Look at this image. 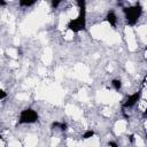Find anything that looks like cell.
Wrapping results in <instances>:
<instances>
[{"label": "cell", "mask_w": 147, "mask_h": 147, "mask_svg": "<svg viewBox=\"0 0 147 147\" xmlns=\"http://www.w3.org/2000/svg\"><path fill=\"white\" fill-rule=\"evenodd\" d=\"M60 3H61V1H60V0H57V1H55V0H53V1H52V7H54V8H56V7H57V6L60 5Z\"/></svg>", "instance_id": "8fae6325"}, {"label": "cell", "mask_w": 147, "mask_h": 147, "mask_svg": "<svg viewBox=\"0 0 147 147\" xmlns=\"http://www.w3.org/2000/svg\"><path fill=\"white\" fill-rule=\"evenodd\" d=\"M140 96H141V93H140V92H136V93H133V94L129 95V96H127V99L125 100V102H124L123 107H124V108H130V107H133V106H134V105H136V103L139 101Z\"/></svg>", "instance_id": "277c9868"}, {"label": "cell", "mask_w": 147, "mask_h": 147, "mask_svg": "<svg viewBox=\"0 0 147 147\" xmlns=\"http://www.w3.org/2000/svg\"><path fill=\"white\" fill-rule=\"evenodd\" d=\"M6 5H7V2H6V1L0 0V6H6Z\"/></svg>", "instance_id": "4fadbf2b"}, {"label": "cell", "mask_w": 147, "mask_h": 147, "mask_svg": "<svg viewBox=\"0 0 147 147\" xmlns=\"http://www.w3.org/2000/svg\"><path fill=\"white\" fill-rule=\"evenodd\" d=\"M7 96V93L3 91V90H0V100H2V99H5Z\"/></svg>", "instance_id": "30bf717a"}, {"label": "cell", "mask_w": 147, "mask_h": 147, "mask_svg": "<svg viewBox=\"0 0 147 147\" xmlns=\"http://www.w3.org/2000/svg\"><path fill=\"white\" fill-rule=\"evenodd\" d=\"M111 85H113V87L115 88V90H121V87H122V82H121V79H114L113 82H111Z\"/></svg>", "instance_id": "ba28073f"}, {"label": "cell", "mask_w": 147, "mask_h": 147, "mask_svg": "<svg viewBox=\"0 0 147 147\" xmlns=\"http://www.w3.org/2000/svg\"><path fill=\"white\" fill-rule=\"evenodd\" d=\"M130 141H131V142H133V141H134V136H133V134H131V136H130Z\"/></svg>", "instance_id": "5bb4252c"}, {"label": "cell", "mask_w": 147, "mask_h": 147, "mask_svg": "<svg viewBox=\"0 0 147 147\" xmlns=\"http://www.w3.org/2000/svg\"><path fill=\"white\" fill-rule=\"evenodd\" d=\"M38 121V114L32 108H26L21 111L18 123L20 124H32Z\"/></svg>", "instance_id": "3957f363"}, {"label": "cell", "mask_w": 147, "mask_h": 147, "mask_svg": "<svg viewBox=\"0 0 147 147\" xmlns=\"http://www.w3.org/2000/svg\"><path fill=\"white\" fill-rule=\"evenodd\" d=\"M106 20H107V22H108L111 26H115L116 23H117V16H116L115 11H114V10H109V11L107 13Z\"/></svg>", "instance_id": "5b68a950"}, {"label": "cell", "mask_w": 147, "mask_h": 147, "mask_svg": "<svg viewBox=\"0 0 147 147\" xmlns=\"http://www.w3.org/2000/svg\"><path fill=\"white\" fill-rule=\"evenodd\" d=\"M52 127H60V130H62V131H65L67 129H68V125H67V123H64V122H54L53 124H52Z\"/></svg>", "instance_id": "8992f818"}, {"label": "cell", "mask_w": 147, "mask_h": 147, "mask_svg": "<svg viewBox=\"0 0 147 147\" xmlns=\"http://www.w3.org/2000/svg\"><path fill=\"white\" fill-rule=\"evenodd\" d=\"M94 134H95L94 131H92V130H87V131L83 134V139H90V138H92Z\"/></svg>", "instance_id": "9c48e42d"}, {"label": "cell", "mask_w": 147, "mask_h": 147, "mask_svg": "<svg viewBox=\"0 0 147 147\" xmlns=\"http://www.w3.org/2000/svg\"><path fill=\"white\" fill-rule=\"evenodd\" d=\"M18 3L22 7H30V6H32V5L36 3V0H21Z\"/></svg>", "instance_id": "52a82bcc"}, {"label": "cell", "mask_w": 147, "mask_h": 147, "mask_svg": "<svg viewBox=\"0 0 147 147\" xmlns=\"http://www.w3.org/2000/svg\"><path fill=\"white\" fill-rule=\"evenodd\" d=\"M108 146H109V147H118L115 141H109V142H108Z\"/></svg>", "instance_id": "7c38bea8"}, {"label": "cell", "mask_w": 147, "mask_h": 147, "mask_svg": "<svg viewBox=\"0 0 147 147\" xmlns=\"http://www.w3.org/2000/svg\"><path fill=\"white\" fill-rule=\"evenodd\" d=\"M123 13L125 15L126 23L129 25H134L142 14V7L139 3H137L136 6H129L123 8Z\"/></svg>", "instance_id": "7a4b0ae2"}, {"label": "cell", "mask_w": 147, "mask_h": 147, "mask_svg": "<svg viewBox=\"0 0 147 147\" xmlns=\"http://www.w3.org/2000/svg\"><path fill=\"white\" fill-rule=\"evenodd\" d=\"M77 5L79 7V14L77 18L69 21L68 23V29L71 30L72 32H80L85 29L86 26V9H85V1L78 0Z\"/></svg>", "instance_id": "6da1fadb"}]
</instances>
